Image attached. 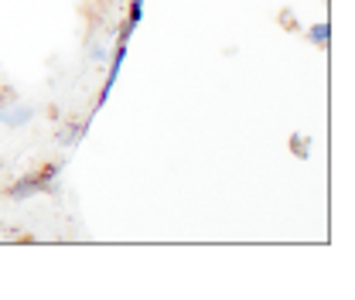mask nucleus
<instances>
[{"mask_svg":"<svg viewBox=\"0 0 355 300\" xmlns=\"http://www.w3.org/2000/svg\"><path fill=\"white\" fill-rule=\"evenodd\" d=\"M328 31H331L328 24H314L311 28V42L318 44V48H328Z\"/></svg>","mask_w":355,"mask_h":300,"instance_id":"obj_2","label":"nucleus"},{"mask_svg":"<svg viewBox=\"0 0 355 300\" xmlns=\"http://www.w3.org/2000/svg\"><path fill=\"white\" fill-rule=\"evenodd\" d=\"M55 171L58 168H44V171H38V174H28V177H21L17 184H10V191H7V198H31V195H38V191H44L48 188V181L55 177Z\"/></svg>","mask_w":355,"mask_h":300,"instance_id":"obj_1","label":"nucleus"}]
</instances>
